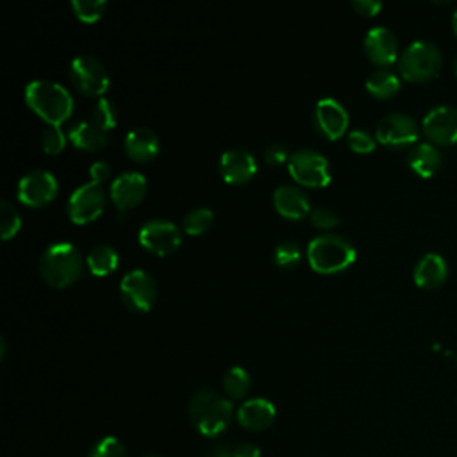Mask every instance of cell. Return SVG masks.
<instances>
[{
	"mask_svg": "<svg viewBox=\"0 0 457 457\" xmlns=\"http://www.w3.org/2000/svg\"><path fill=\"white\" fill-rule=\"evenodd\" d=\"M187 414L193 427L202 436L216 437L230 425L234 409L232 402L223 395L211 389H202L191 396Z\"/></svg>",
	"mask_w": 457,
	"mask_h": 457,
	"instance_id": "obj_1",
	"label": "cell"
},
{
	"mask_svg": "<svg viewBox=\"0 0 457 457\" xmlns=\"http://www.w3.org/2000/svg\"><path fill=\"white\" fill-rule=\"evenodd\" d=\"M25 102L48 125H59L73 111L70 91L62 84L48 79L30 80L25 87Z\"/></svg>",
	"mask_w": 457,
	"mask_h": 457,
	"instance_id": "obj_2",
	"label": "cell"
},
{
	"mask_svg": "<svg viewBox=\"0 0 457 457\" xmlns=\"http://www.w3.org/2000/svg\"><path fill=\"white\" fill-rule=\"evenodd\" d=\"M84 268L79 248L70 241H55L48 245L39 257V273L54 287L73 284Z\"/></svg>",
	"mask_w": 457,
	"mask_h": 457,
	"instance_id": "obj_3",
	"label": "cell"
},
{
	"mask_svg": "<svg viewBox=\"0 0 457 457\" xmlns=\"http://www.w3.org/2000/svg\"><path fill=\"white\" fill-rule=\"evenodd\" d=\"M357 257L353 245L334 232L312 237L307 245V259L318 273H337L346 270Z\"/></svg>",
	"mask_w": 457,
	"mask_h": 457,
	"instance_id": "obj_4",
	"label": "cell"
},
{
	"mask_svg": "<svg viewBox=\"0 0 457 457\" xmlns=\"http://www.w3.org/2000/svg\"><path fill=\"white\" fill-rule=\"evenodd\" d=\"M443 66V54L441 50L427 39H416L409 43L400 57H398V70L400 75L409 82H423L439 73Z\"/></svg>",
	"mask_w": 457,
	"mask_h": 457,
	"instance_id": "obj_5",
	"label": "cell"
},
{
	"mask_svg": "<svg viewBox=\"0 0 457 457\" xmlns=\"http://www.w3.org/2000/svg\"><path fill=\"white\" fill-rule=\"evenodd\" d=\"M287 170L291 177L302 186L323 187L330 182L328 161L323 154L312 148H298L289 154Z\"/></svg>",
	"mask_w": 457,
	"mask_h": 457,
	"instance_id": "obj_6",
	"label": "cell"
},
{
	"mask_svg": "<svg viewBox=\"0 0 457 457\" xmlns=\"http://www.w3.org/2000/svg\"><path fill=\"white\" fill-rule=\"evenodd\" d=\"M420 136L416 120L405 112H389L378 120L375 137L378 143L389 148L414 146Z\"/></svg>",
	"mask_w": 457,
	"mask_h": 457,
	"instance_id": "obj_7",
	"label": "cell"
},
{
	"mask_svg": "<svg viewBox=\"0 0 457 457\" xmlns=\"http://www.w3.org/2000/svg\"><path fill=\"white\" fill-rule=\"evenodd\" d=\"M70 79L87 96H100L109 87L105 66L93 55H77L70 64Z\"/></svg>",
	"mask_w": 457,
	"mask_h": 457,
	"instance_id": "obj_8",
	"label": "cell"
},
{
	"mask_svg": "<svg viewBox=\"0 0 457 457\" xmlns=\"http://www.w3.org/2000/svg\"><path fill=\"white\" fill-rule=\"evenodd\" d=\"M105 205V191L102 184L91 180L86 184L77 186L70 198H68V216L75 223H87L93 221L100 212L104 211Z\"/></svg>",
	"mask_w": 457,
	"mask_h": 457,
	"instance_id": "obj_9",
	"label": "cell"
},
{
	"mask_svg": "<svg viewBox=\"0 0 457 457\" xmlns=\"http://www.w3.org/2000/svg\"><path fill=\"white\" fill-rule=\"evenodd\" d=\"M120 296L132 311H148L157 296L154 277L139 268L130 270L120 282Z\"/></svg>",
	"mask_w": 457,
	"mask_h": 457,
	"instance_id": "obj_10",
	"label": "cell"
},
{
	"mask_svg": "<svg viewBox=\"0 0 457 457\" xmlns=\"http://www.w3.org/2000/svg\"><path fill=\"white\" fill-rule=\"evenodd\" d=\"M137 237H139V243L146 250H150L152 253H157V255L171 253L173 250L179 248V245L182 241V234H180L179 227L173 221L162 220V218H152V220L145 221L139 227Z\"/></svg>",
	"mask_w": 457,
	"mask_h": 457,
	"instance_id": "obj_11",
	"label": "cell"
},
{
	"mask_svg": "<svg viewBox=\"0 0 457 457\" xmlns=\"http://www.w3.org/2000/svg\"><path fill=\"white\" fill-rule=\"evenodd\" d=\"M59 182L48 170H30L18 180L16 195L18 200L30 207H41L54 200L57 195Z\"/></svg>",
	"mask_w": 457,
	"mask_h": 457,
	"instance_id": "obj_12",
	"label": "cell"
},
{
	"mask_svg": "<svg viewBox=\"0 0 457 457\" xmlns=\"http://www.w3.org/2000/svg\"><path fill=\"white\" fill-rule=\"evenodd\" d=\"M421 130L430 143H436V145L457 143V107L448 104L432 107L421 121Z\"/></svg>",
	"mask_w": 457,
	"mask_h": 457,
	"instance_id": "obj_13",
	"label": "cell"
},
{
	"mask_svg": "<svg viewBox=\"0 0 457 457\" xmlns=\"http://www.w3.org/2000/svg\"><path fill=\"white\" fill-rule=\"evenodd\" d=\"M109 195H111L112 204L120 211L132 209L146 195V177L143 173H139V171H134V170L121 171L111 182Z\"/></svg>",
	"mask_w": 457,
	"mask_h": 457,
	"instance_id": "obj_14",
	"label": "cell"
},
{
	"mask_svg": "<svg viewBox=\"0 0 457 457\" xmlns=\"http://www.w3.org/2000/svg\"><path fill=\"white\" fill-rule=\"evenodd\" d=\"M316 130L327 139H337L348 127V112L336 98H321L312 112Z\"/></svg>",
	"mask_w": 457,
	"mask_h": 457,
	"instance_id": "obj_15",
	"label": "cell"
},
{
	"mask_svg": "<svg viewBox=\"0 0 457 457\" xmlns=\"http://www.w3.org/2000/svg\"><path fill=\"white\" fill-rule=\"evenodd\" d=\"M220 173L228 184H243L257 173V161L250 150L234 146L221 154Z\"/></svg>",
	"mask_w": 457,
	"mask_h": 457,
	"instance_id": "obj_16",
	"label": "cell"
},
{
	"mask_svg": "<svg viewBox=\"0 0 457 457\" xmlns=\"http://www.w3.org/2000/svg\"><path fill=\"white\" fill-rule=\"evenodd\" d=\"M364 52L368 59L378 66H389L400 57L396 36L387 27H382V25L371 27L366 32Z\"/></svg>",
	"mask_w": 457,
	"mask_h": 457,
	"instance_id": "obj_17",
	"label": "cell"
},
{
	"mask_svg": "<svg viewBox=\"0 0 457 457\" xmlns=\"http://www.w3.org/2000/svg\"><path fill=\"white\" fill-rule=\"evenodd\" d=\"M275 414H277L275 405L268 398L257 396V398L245 400L237 407L236 418L243 428L252 432H261L271 427V423L275 421Z\"/></svg>",
	"mask_w": 457,
	"mask_h": 457,
	"instance_id": "obj_18",
	"label": "cell"
},
{
	"mask_svg": "<svg viewBox=\"0 0 457 457\" xmlns=\"http://www.w3.org/2000/svg\"><path fill=\"white\" fill-rule=\"evenodd\" d=\"M273 205L277 212L289 220H300L311 212V202L303 189L291 184L277 186L273 191Z\"/></svg>",
	"mask_w": 457,
	"mask_h": 457,
	"instance_id": "obj_19",
	"label": "cell"
},
{
	"mask_svg": "<svg viewBox=\"0 0 457 457\" xmlns=\"http://www.w3.org/2000/svg\"><path fill=\"white\" fill-rule=\"evenodd\" d=\"M448 277V264L441 253L428 252L416 262L412 270V278L418 287L436 289Z\"/></svg>",
	"mask_w": 457,
	"mask_h": 457,
	"instance_id": "obj_20",
	"label": "cell"
},
{
	"mask_svg": "<svg viewBox=\"0 0 457 457\" xmlns=\"http://www.w3.org/2000/svg\"><path fill=\"white\" fill-rule=\"evenodd\" d=\"M125 152L134 161L145 162L159 152V136L148 127H136L125 136Z\"/></svg>",
	"mask_w": 457,
	"mask_h": 457,
	"instance_id": "obj_21",
	"label": "cell"
},
{
	"mask_svg": "<svg viewBox=\"0 0 457 457\" xmlns=\"http://www.w3.org/2000/svg\"><path fill=\"white\" fill-rule=\"evenodd\" d=\"M407 164L416 175L428 179L441 166V152L437 150L436 145H432L428 141L416 143L414 146H411V150L407 154Z\"/></svg>",
	"mask_w": 457,
	"mask_h": 457,
	"instance_id": "obj_22",
	"label": "cell"
},
{
	"mask_svg": "<svg viewBox=\"0 0 457 457\" xmlns=\"http://www.w3.org/2000/svg\"><path fill=\"white\" fill-rule=\"evenodd\" d=\"M70 141L82 150H98L109 143V136L91 120H77L70 125L68 130Z\"/></svg>",
	"mask_w": 457,
	"mask_h": 457,
	"instance_id": "obj_23",
	"label": "cell"
},
{
	"mask_svg": "<svg viewBox=\"0 0 457 457\" xmlns=\"http://www.w3.org/2000/svg\"><path fill=\"white\" fill-rule=\"evenodd\" d=\"M86 262L93 275L104 277L118 268V252L111 245L100 243L87 252Z\"/></svg>",
	"mask_w": 457,
	"mask_h": 457,
	"instance_id": "obj_24",
	"label": "cell"
},
{
	"mask_svg": "<svg viewBox=\"0 0 457 457\" xmlns=\"http://www.w3.org/2000/svg\"><path fill=\"white\" fill-rule=\"evenodd\" d=\"M366 89L375 98H389L398 93L400 79L387 68H378L366 79Z\"/></svg>",
	"mask_w": 457,
	"mask_h": 457,
	"instance_id": "obj_25",
	"label": "cell"
},
{
	"mask_svg": "<svg viewBox=\"0 0 457 457\" xmlns=\"http://www.w3.org/2000/svg\"><path fill=\"white\" fill-rule=\"evenodd\" d=\"M252 386L250 373L241 366H232L223 375V389L230 398H243Z\"/></svg>",
	"mask_w": 457,
	"mask_h": 457,
	"instance_id": "obj_26",
	"label": "cell"
},
{
	"mask_svg": "<svg viewBox=\"0 0 457 457\" xmlns=\"http://www.w3.org/2000/svg\"><path fill=\"white\" fill-rule=\"evenodd\" d=\"M91 121L95 125H98L102 130H111L112 127H116V121H118V112H116V105L105 98V96H100L96 100V104L93 105V111H91Z\"/></svg>",
	"mask_w": 457,
	"mask_h": 457,
	"instance_id": "obj_27",
	"label": "cell"
},
{
	"mask_svg": "<svg viewBox=\"0 0 457 457\" xmlns=\"http://www.w3.org/2000/svg\"><path fill=\"white\" fill-rule=\"evenodd\" d=\"M212 220H214V212H212L209 207H204V205H202V207L191 209V211L184 216L182 227H184V230H186L187 234L196 236V234L205 232V230L211 227Z\"/></svg>",
	"mask_w": 457,
	"mask_h": 457,
	"instance_id": "obj_28",
	"label": "cell"
},
{
	"mask_svg": "<svg viewBox=\"0 0 457 457\" xmlns=\"http://www.w3.org/2000/svg\"><path fill=\"white\" fill-rule=\"evenodd\" d=\"M21 227V218L18 209L5 198L0 200V232L2 239L12 237Z\"/></svg>",
	"mask_w": 457,
	"mask_h": 457,
	"instance_id": "obj_29",
	"label": "cell"
},
{
	"mask_svg": "<svg viewBox=\"0 0 457 457\" xmlns=\"http://www.w3.org/2000/svg\"><path fill=\"white\" fill-rule=\"evenodd\" d=\"M87 457H127V450L118 437L105 436L91 446Z\"/></svg>",
	"mask_w": 457,
	"mask_h": 457,
	"instance_id": "obj_30",
	"label": "cell"
},
{
	"mask_svg": "<svg viewBox=\"0 0 457 457\" xmlns=\"http://www.w3.org/2000/svg\"><path fill=\"white\" fill-rule=\"evenodd\" d=\"M302 250L295 241H280L273 248V261L282 268H293L300 262Z\"/></svg>",
	"mask_w": 457,
	"mask_h": 457,
	"instance_id": "obj_31",
	"label": "cell"
},
{
	"mask_svg": "<svg viewBox=\"0 0 457 457\" xmlns=\"http://www.w3.org/2000/svg\"><path fill=\"white\" fill-rule=\"evenodd\" d=\"M107 7L105 0H71V9L82 21L98 20Z\"/></svg>",
	"mask_w": 457,
	"mask_h": 457,
	"instance_id": "obj_32",
	"label": "cell"
},
{
	"mask_svg": "<svg viewBox=\"0 0 457 457\" xmlns=\"http://www.w3.org/2000/svg\"><path fill=\"white\" fill-rule=\"evenodd\" d=\"M66 145V137L62 134V130L59 129V125H46L41 132V148L46 154H57L64 148Z\"/></svg>",
	"mask_w": 457,
	"mask_h": 457,
	"instance_id": "obj_33",
	"label": "cell"
},
{
	"mask_svg": "<svg viewBox=\"0 0 457 457\" xmlns=\"http://www.w3.org/2000/svg\"><path fill=\"white\" fill-rule=\"evenodd\" d=\"M348 146L357 154H368L375 148V137L364 129H352L346 136Z\"/></svg>",
	"mask_w": 457,
	"mask_h": 457,
	"instance_id": "obj_34",
	"label": "cell"
},
{
	"mask_svg": "<svg viewBox=\"0 0 457 457\" xmlns=\"http://www.w3.org/2000/svg\"><path fill=\"white\" fill-rule=\"evenodd\" d=\"M309 220L318 228H332V227H336L339 223L337 214L330 207H325V205L311 209Z\"/></svg>",
	"mask_w": 457,
	"mask_h": 457,
	"instance_id": "obj_35",
	"label": "cell"
},
{
	"mask_svg": "<svg viewBox=\"0 0 457 457\" xmlns=\"http://www.w3.org/2000/svg\"><path fill=\"white\" fill-rule=\"evenodd\" d=\"M289 159V154L286 150L284 145L280 143H270L266 148H264V161L268 164H273V166H278L282 164L284 161Z\"/></svg>",
	"mask_w": 457,
	"mask_h": 457,
	"instance_id": "obj_36",
	"label": "cell"
},
{
	"mask_svg": "<svg viewBox=\"0 0 457 457\" xmlns=\"http://www.w3.org/2000/svg\"><path fill=\"white\" fill-rule=\"evenodd\" d=\"M352 7L362 16H375L382 9V4L378 0H352Z\"/></svg>",
	"mask_w": 457,
	"mask_h": 457,
	"instance_id": "obj_37",
	"label": "cell"
},
{
	"mask_svg": "<svg viewBox=\"0 0 457 457\" xmlns=\"http://www.w3.org/2000/svg\"><path fill=\"white\" fill-rule=\"evenodd\" d=\"M89 175H91V180L102 184L105 179H109V175H111V166H109L105 161H95V162L89 166Z\"/></svg>",
	"mask_w": 457,
	"mask_h": 457,
	"instance_id": "obj_38",
	"label": "cell"
},
{
	"mask_svg": "<svg viewBox=\"0 0 457 457\" xmlns=\"http://www.w3.org/2000/svg\"><path fill=\"white\" fill-rule=\"evenodd\" d=\"M232 457H261V448L253 443H239L232 450Z\"/></svg>",
	"mask_w": 457,
	"mask_h": 457,
	"instance_id": "obj_39",
	"label": "cell"
},
{
	"mask_svg": "<svg viewBox=\"0 0 457 457\" xmlns=\"http://www.w3.org/2000/svg\"><path fill=\"white\" fill-rule=\"evenodd\" d=\"M205 457H232V450L225 445H216L214 448L209 450V453Z\"/></svg>",
	"mask_w": 457,
	"mask_h": 457,
	"instance_id": "obj_40",
	"label": "cell"
},
{
	"mask_svg": "<svg viewBox=\"0 0 457 457\" xmlns=\"http://www.w3.org/2000/svg\"><path fill=\"white\" fill-rule=\"evenodd\" d=\"M452 27H453V32L457 36V7L453 9V14H452Z\"/></svg>",
	"mask_w": 457,
	"mask_h": 457,
	"instance_id": "obj_41",
	"label": "cell"
},
{
	"mask_svg": "<svg viewBox=\"0 0 457 457\" xmlns=\"http://www.w3.org/2000/svg\"><path fill=\"white\" fill-rule=\"evenodd\" d=\"M0 346H2V352H0V357H4V355H5V339H4V337H0Z\"/></svg>",
	"mask_w": 457,
	"mask_h": 457,
	"instance_id": "obj_42",
	"label": "cell"
},
{
	"mask_svg": "<svg viewBox=\"0 0 457 457\" xmlns=\"http://www.w3.org/2000/svg\"><path fill=\"white\" fill-rule=\"evenodd\" d=\"M143 457H161V455H155V453H148V455H143Z\"/></svg>",
	"mask_w": 457,
	"mask_h": 457,
	"instance_id": "obj_43",
	"label": "cell"
},
{
	"mask_svg": "<svg viewBox=\"0 0 457 457\" xmlns=\"http://www.w3.org/2000/svg\"><path fill=\"white\" fill-rule=\"evenodd\" d=\"M455 73H457V66H455Z\"/></svg>",
	"mask_w": 457,
	"mask_h": 457,
	"instance_id": "obj_44",
	"label": "cell"
}]
</instances>
